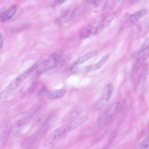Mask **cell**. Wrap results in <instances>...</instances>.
<instances>
[{"label": "cell", "mask_w": 149, "mask_h": 149, "mask_svg": "<svg viewBox=\"0 0 149 149\" xmlns=\"http://www.w3.org/2000/svg\"><path fill=\"white\" fill-rule=\"evenodd\" d=\"M38 65L37 63H35L13 80L1 93L0 98L6 97L17 88L32 72L37 69Z\"/></svg>", "instance_id": "1"}, {"label": "cell", "mask_w": 149, "mask_h": 149, "mask_svg": "<svg viewBox=\"0 0 149 149\" xmlns=\"http://www.w3.org/2000/svg\"><path fill=\"white\" fill-rule=\"evenodd\" d=\"M78 127V122L74 120L57 128L53 131L46 139L44 143L45 146L50 145L58 138Z\"/></svg>", "instance_id": "2"}, {"label": "cell", "mask_w": 149, "mask_h": 149, "mask_svg": "<svg viewBox=\"0 0 149 149\" xmlns=\"http://www.w3.org/2000/svg\"><path fill=\"white\" fill-rule=\"evenodd\" d=\"M61 57V53L56 52L45 58L38 65L36 70L37 75H40L52 68L59 61Z\"/></svg>", "instance_id": "3"}, {"label": "cell", "mask_w": 149, "mask_h": 149, "mask_svg": "<svg viewBox=\"0 0 149 149\" xmlns=\"http://www.w3.org/2000/svg\"><path fill=\"white\" fill-rule=\"evenodd\" d=\"M113 89L111 84H109L107 86L101 97L94 105L95 110H100L106 105L111 98Z\"/></svg>", "instance_id": "4"}, {"label": "cell", "mask_w": 149, "mask_h": 149, "mask_svg": "<svg viewBox=\"0 0 149 149\" xmlns=\"http://www.w3.org/2000/svg\"><path fill=\"white\" fill-rule=\"evenodd\" d=\"M119 103L116 102L113 104L100 117L99 123L101 125L108 123L115 114L119 107Z\"/></svg>", "instance_id": "5"}, {"label": "cell", "mask_w": 149, "mask_h": 149, "mask_svg": "<svg viewBox=\"0 0 149 149\" xmlns=\"http://www.w3.org/2000/svg\"><path fill=\"white\" fill-rule=\"evenodd\" d=\"M149 56V46L141 51L139 53L137 61L131 72V75L135 74L143 65L145 61Z\"/></svg>", "instance_id": "6"}, {"label": "cell", "mask_w": 149, "mask_h": 149, "mask_svg": "<svg viewBox=\"0 0 149 149\" xmlns=\"http://www.w3.org/2000/svg\"><path fill=\"white\" fill-rule=\"evenodd\" d=\"M97 26L91 24L87 26L80 33L79 38L81 39H84L90 36L95 34L99 30Z\"/></svg>", "instance_id": "7"}, {"label": "cell", "mask_w": 149, "mask_h": 149, "mask_svg": "<svg viewBox=\"0 0 149 149\" xmlns=\"http://www.w3.org/2000/svg\"><path fill=\"white\" fill-rule=\"evenodd\" d=\"M147 11L142 9L131 15L124 23L123 26H129L136 23L147 13Z\"/></svg>", "instance_id": "8"}, {"label": "cell", "mask_w": 149, "mask_h": 149, "mask_svg": "<svg viewBox=\"0 0 149 149\" xmlns=\"http://www.w3.org/2000/svg\"><path fill=\"white\" fill-rule=\"evenodd\" d=\"M71 56L67 55L62 58L52 68L47 70L49 74H52L56 73L61 69L70 60Z\"/></svg>", "instance_id": "9"}, {"label": "cell", "mask_w": 149, "mask_h": 149, "mask_svg": "<svg viewBox=\"0 0 149 149\" xmlns=\"http://www.w3.org/2000/svg\"><path fill=\"white\" fill-rule=\"evenodd\" d=\"M97 54V52L95 51L86 53L73 62L70 67H75L77 65L82 64L88 59L95 56Z\"/></svg>", "instance_id": "10"}, {"label": "cell", "mask_w": 149, "mask_h": 149, "mask_svg": "<svg viewBox=\"0 0 149 149\" xmlns=\"http://www.w3.org/2000/svg\"><path fill=\"white\" fill-rule=\"evenodd\" d=\"M17 10V7L14 5L3 12L1 14V19L3 22L8 21L15 14Z\"/></svg>", "instance_id": "11"}, {"label": "cell", "mask_w": 149, "mask_h": 149, "mask_svg": "<svg viewBox=\"0 0 149 149\" xmlns=\"http://www.w3.org/2000/svg\"><path fill=\"white\" fill-rule=\"evenodd\" d=\"M109 56V54H106L97 63L88 67L86 68L87 71L88 72H93L99 69L104 64Z\"/></svg>", "instance_id": "12"}, {"label": "cell", "mask_w": 149, "mask_h": 149, "mask_svg": "<svg viewBox=\"0 0 149 149\" xmlns=\"http://www.w3.org/2000/svg\"><path fill=\"white\" fill-rule=\"evenodd\" d=\"M78 15L75 10L68 12L60 17L58 21L60 24H64L71 21Z\"/></svg>", "instance_id": "13"}, {"label": "cell", "mask_w": 149, "mask_h": 149, "mask_svg": "<svg viewBox=\"0 0 149 149\" xmlns=\"http://www.w3.org/2000/svg\"><path fill=\"white\" fill-rule=\"evenodd\" d=\"M85 110L83 107H78L71 111L65 117L64 119L66 120H71L77 117Z\"/></svg>", "instance_id": "14"}, {"label": "cell", "mask_w": 149, "mask_h": 149, "mask_svg": "<svg viewBox=\"0 0 149 149\" xmlns=\"http://www.w3.org/2000/svg\"><path fill=\"white\" fill-rule=\"evenodd\" d=\"M65 91L63 89L48 91L47 96L50 99H53L61 97L65 93Z\"/></svg>", "instance_id": "15"}, {"label": "cell", "mask_w": 149, "mask_h": 149, "mask_svg": "<svg viewBox=\"0 0 149 149\" xmlns=\"http://www.w3.org/2000/svg\"><path fill=\"white\" fill-rule=\"evenodd\" d=\"M115 16L116 13H113L107 16L100 23L99 29L102 30L106 28L114 18Z\"/></svg>", "instance_id": "16"}, {"label": "cell", "mask_w": 149, "mask_h": 149, "mask_svg": "<svg viewBox=\"0 0 149 149\" xmlns=\"http://www.w3.org/2000/svg\"><path fill=\"white\" fill-rule=\"evenodd\" d=\"M48 91L46 86H42L37 94V98L39 100H41L45 96H47Z\"/></svg>", "instance_id": "17"}, {"label": "cell", "mask_w": 149, "mask_h": 149, "mask_svg": "<svg viewBox=\"0 0 149 149\" xmlns=\"http://www.w3.org/2000/svg\"><path fill=\"white\" fill-rule=\"evenodd\" d=\"M35 137H31L24 140L21 143V146L23 148H28L32 145L37 140Z\"/></svg>", "instance_id": "18"}, {"label": "cell", "mask_w": 149, "mask_h": 149, "mask_svg": "<svg viewBox=\"0 0 149 149\" xmlns=\"http://www.w3.org/2000/svg\"><path fill=\"white\" fill-rule=\"evenodd\" d=\"M149 146V136L139 143L134 149H146Z\"/></svg>", "instance_id": "19"}, {"label": "cell", "mask_w": 149, "mask_h": 149, "mask_svg": "<svg viewBox=\"0 0 149 149\" xmlns=\"http://www.w3.org/2000/svg\"><path fill=\"white\" fill-rule=\"evenodd\" d=\"M148 70V65L147 64L145 63L143 67L142 70L140 75L139 81L142 83L146 79Z\"/></svg>", "instance_id": "20"}, {"label": "cell", "mask_w": 149, "mask_h": 149, "mask_svg": "<svg viewBox=\"0 0 149 149\" xmlns=\"http://www.w3.org/2000/svg\"><path fill=\"white\" fill-rule=\"evenodd\" d=\"M38 85L37 82H33L27 90L26 93L27 95H30L36 89Z\"/></svg>", "instance_id": "21"}, {"label": "cell", "mask_w": 149, "mask_h": 149, "mask_svg": "<svg viewBox=\"0 0 149 149\" xmlns=\"http://www.w3.org/2000/svg\"><path fill=\"white\" fill-rule=\"evenodd\" d=\"M149 46V37L147 38L138 50L139 54L143 50Z\"/></svg>", "instance_id": "22"}, {"label": "cell", "mask_w": 149, "mask_h": 149, "mask_svg": "<svg viewBox=\"0 0 149 149\" xmlns=\"http://www.w3.org/2000/svg\"><path fill=\"white\" fill-rule=\"evenodd\" d=\"M101 0H93L91 1V3L94 7H98L101 3Z\"/></svg>", "instance_id": "23"}, {"label": "cell", "mask_w": 149, "mask_h": 149, "mask_svg": "<svg viewBox=\"0 0 149 149\" xmlns=\"http://www.w3.org/2000/svg\"><path fill=\"white\" fill-rule=\"evenodd\" d=\"M64 1L62 0L55 1L54 2L53 4V6H56L57 5L61 4V3H63Z\"/></svg>", "instance_id": "24"}, {"label": "cell", "mask_w": 149, "mask_h": 149, "mask_svg": "<svg viewBox=\"0 0 149 149\" xmlns=\"http://www.w3.org/2000/svg\"><path fill=\"white\" fill-rule=\"evenodd\" d=\"M149 26V17L146 20L145 22L144 23V25H143V28L145 29L147 27Z\"/></svg>", "instance_id": "25"}, {"label": "cell", "mask_w": 149, "mask_h": 149, "mask_svg": "<svg viewBox=\"0 0 149 149\" xmlns=\"http://www.w3.org/2000/svg\"><path fill=\"white\" fill-rule=\"evenodd\" d=\"M0 48L1 49L3 47V39L2 36L1 34H0Z\"/></svg>", "instance_id": "26"}, {"label": "cell", "mask_w": 149, "mask_h": 149, "mask_svg": "<svg viewBox=\"0 0 149 149\" xmlns=\"http://www.w3.org/2000/svg\"><path fill=\"white\" fill-rule=\"evenodd\" d=\"M140 1L139 0H134L132 1L131 3L132 4H135L139 3Z\"/></svg>", "instance_id": "27"}]
</instances>
